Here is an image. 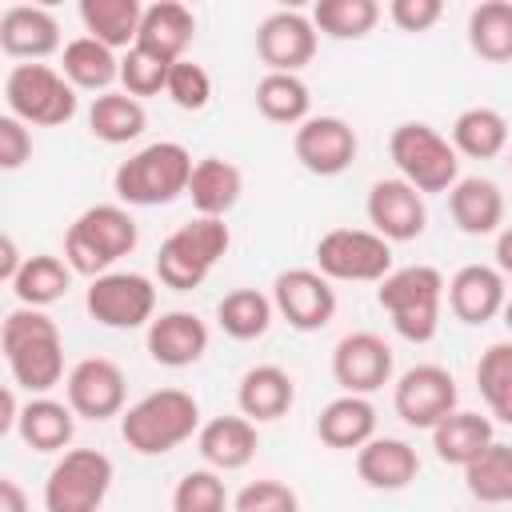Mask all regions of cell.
<instances>
[{"label":"cell","mask_w":512,"mask_h":512,"mask_svg":"<svg viewBox=\"0 0 512 512\" xmlns=\"http://www.w3.org/2000/svg\"><path fill=\"white\" fill-rule=\"evenodd\" d=\"M468 44L480 60H512V0H484L468 12Z\"/></svg>","instance_id":"obj_36"},{"label":"cell","mask_w":512,"mask_h":512,"mask_svg":"<svg viewBox=\"0 0 512 512\" xmlns=\"http://www.w3.org/2000/svg\"><path fill=\"white\" fill-rule=\"evenodd\" d=\"M24 260H28V256H20L16 240H12V236H0V280H4V284H12V280L20 276Z\"/></svg>","instance_id":"obj_48"},{"label":"cell","mask_w":512,"mask_h":512,"mask_svg":"<svg viewBox=\"0 0 512 512\" xmlns=\"http://www.w3.org/2000/svg\"><path fill=\"white\" fill-rule=\"evenodd\" d=\"M192 36H196V16H192V8H184L180 0H160V4H148V8H144L136 44L148 48L152 56L176 64V60H184V48L192 44Z\"/></svg>","instance_id":"obj_26"},{"label":"cell","mask_w":512,"mask_h":512,"mask_svg":"<svg viewBox=\"0 0 512 512\" xmlns=\"http://www.w3.org/2000/svg\"><path fill=\"white\" fill-rule=\"evenodd\" d=\"M200 432V404L184 388H160L140 396L120 416V436L140 456H164Z\"/></svg>","instance_id":"obj_2"},{"label":"cell","mask_w":512,"mask_h":512,"mask_svg":"<svg viewBox=\"0 0 512 512\" xmlns=\"http://www.w3.org/2000/svg\"><path fill=\"white\" fill-rule=\"evenodd\" d=\"M64 392H68V408L84 420H108V416H124V396H128V380L120 372L116 360L108 356H88L80 364H72L68 380H64Z\"/></svg>","instance_id":"obj_14"},{"label":"cell","mask_w":512,"mask_h":512,"mask_svg":"<svg viewBox=\"0 0 512 512\" xmlns=\"http://www.w3.org/2000/svg\"><path fill=\"white\" fill-rule=\"evenodd\" d=\"M0 512H28V496L12 476L0 480Z\"/></svg>","instance_id":"obj_50"},{"label":"cell","mask_w":512,"mask_h":512,"mask_svg":"<svg viewBox=\"0 0 512 512\" xmlns=\"http://www.w3.org/2000/svg\"><path fill=\"white\" fill-rule=\"evenodd\" d=\"M28 156H32V132H28V124L16 120L12 112H4L0 116V168L4 172H16V168L28 164Z\"/></svg>","instance_id":"obj_46"},{"label":"cell","mask_w":512,"mask_h":512,"mask_svg":"<svg viewBox=\"0 0 512 512\" xmlns=\"http://www.w3.org/2000/svg\"><path fill=\"white\" fill-rule=\"evenodd\" d=\"M316 436L328 444V448H340V452H360L372 436H376V408L368 396H348L340 392L336 400L324 404V412L316 416Z\"/></svg>","instance_id":"obj_27"},{"label":"cell","mask_w":512,"mask_h":512,"mask_svg":"<svg viewBox=\"0 0 512 512\" xmlns=\"http://www.w3.org/2000/svg\"><path fill=\"white\" fill-rule=\"evenodd\" d=\"M456 380L440 364H416L408 368L392 388V408L408 428H436L444 416L456 412Z\"/></svg>","instance_id":"obj_12"},{"label":"cell","mask_w":512,"mask_h":512,"mask_svg":"<svg viewBox=\"0 0 512 512\" xmlns=\"http://www.w3.org/2000/svg\"><path fill=\"white\" fill-rule=\"evenodd\" d=\"M272 304L296 332H320L336 316V288L316 268H288L272 280Z\"/></svg>","instance_id":"obj_13"},{"label":"cell","mask_w":512,"mask_h":512,"mask_svg":"<svg viewBox=\"0 0 512 512\" xmlns=\"http://www.w3.org/2000/svg\"><path fill=\"white\" fill-rule=\"evenodd\" d=\"M168 72H172V64L160 60V56H152V52L140 48V44L120 56V84H124V92L136 96V100L164 92V88H168Z\"/></svg>","instance_id":"obj_43"},{"label":"cell","mask_w":512,"mask_h":512,"mask_svg":"<svg viewBox=\"0 0 512 512\" xmlns=\"http://www.w3.org/2000/svg\"><path fill=\"white\" fill-rule=\"evenodd\" d=\"M388 156H392L400 180H408L420 196L424 192H452V184L460 180V152L452 148L448 136H440L424 120L396 124L388 136Z\"/></svg>","instance_id":"obj_7"},{"label":"cell","mask_w":512,"mask_h":512,"mask_svg":"<svg viewBox=\"0 0 512 512\" xmlns=\"http://www.w3.org/2000/svg\"><path fill=\"white\" fill-rule=\"evenodd\" d=\"M508 164H512V160H508Z\"/></svg>","instance_id":"obj_53"},{"label":"cell","mask_w":512,"mask_h":512,"mask_svg":"<svg viewBox=\"0 0 512 512\" xmlns=\"http://www.w3.org/2000/svg\"><path fill=\"white\" fill-rule=\"evenodd\" d=\"M168 100L176 104V108H184V112H200V108H208V100H212V76L204 72V64H196V60H176L172 64V72H168Z\"/></svg>","instance_id":"obj_44"},{"label":"cell","mask_w":512,"mask_h":512,"mask_svg":"<svg viewBox=\"0 0 512 512\" xmlns=\"http://www.w3.org/2000/svg\"><path fill=\"white\" fill-rule=\"evenodd\" d=\"M208 352V324L196 312H160L148 324V356L164 368H188Z\"/></svg>","instance_id":"obj_21"},{"label":"cell","mask_w":512,"mask_h":512,"mask_svg":"<svg viewBox=\"0 0 512 512\" xmlns=\"http://www.w3.org/2000/svg\"><path fill=\"white\" fill-rule=\"evenodd\" d=\"M4 104L24 124L56 128L76 116V88L52 64H12L4 76Z\"/></svg>","instance_id":"obj_8"},{"label":"cell","mask_w":512,"mask_h":512,"mask_svg":"<svg viewBox=\"0 0 512 512\" xmlns=\"http://www.w3.org/2000/svg\"><path fill=\"white\" fill-rule=\"evenodd\" d=\"M16 432L32 452H64L72 444V432H76V412L64 400L32 396L20 412Z\"/></svg>","instance_id":"obj_30"},{"label":"cell","mask_w":512,"mask_h":512,"mask_svg":"<svg viewBox=\"0 0 512 512\" xmlns=\"http://www.w3.org/2000/svg\"><path fill=\"white\" fill-rule=\"evenodd\" d=\"M316 24L312 16L296 8L268 12L256 28V56L268 64V72H300L316 56Z\"/></svg>","instance_id":"obj_17"},{"label":"cell","mask_w":512,"mask_h":512,"mask_svg":"<svg viewBox=\"0 0 512 512\" xmlns=\"http://www.w3.org/2000/svg\"><path fill=\"white\" fill-rule=\"evenodd\" d=\"M496 268H500L504 276H512V224H504V228L496 232Z\"/></svg>","instance_id":"obj_51"},{"label":"cell","mask_w":512,"mask_h":512,"mask_svg":"<svg viewBox=\"0 0 512 512\" xmlns=\"http://www.w3.org/2000/svg\"><path fill=\"white\" fill-rule=\"evenodd\" d=\"M464 484L476 500L484 504H504L512 500V444H492L484 448L468 468H464Z\"/></svg>","instance_id":"obj_41"},{"label":"cell","mask_w":512,"mask_h":512,"mask_svg":"<svg viewBox=\"0 0 512 512\" xmlns=\"http://www.w3.org/2000/svg\"><path fill=\"white\" fill-rule=\"evenodd\" d=\"M84 308L104 328H144L156 320V284L144 272H104L88 284Z\"/></svg>","instance_id":"obj_11"},{"label":"cell","mask_w":512,"mask_h":512,"mask_svg":"<svg viewBox=\"0 0 512 512\" xmlns=\"http://www.w3.org/2000/svg\"><path fill=\"white\" fill-rule=\"evenodd\" d=\"M292 400H296V380L280 364H256L240 376L236 404H240V416H248L252 424L280 420L292 408Z\"/></svg>","instance_id":"obj_25"},{"label":"cell","mask_w":512,"mask_h":512,"mask_svg":"<svg viewBox=\"0 0 512 512\" xmlns=\"http://www.w3.org/2000/svg\"><path fill=\"white\" fill-rule=\"evenodd\" d=\"M316 272L328 280L380 284L392 272V244L372 228H332L316 240Z\"/></svg>","instance_id":"obj_10"},{"label":"cell","mask_w":512,"mask_h":512,"mask_svg":"<svg viewBox=\"0 0 512 512\" xmlns=\"http://www.w3.org/2000/svg\"><path fill=\"white\" fill-rule=\"evenodd\" d=\"M356 148H360V140H356L352 124L340 116H308L292 132V152H296L300 168H308L312 176H340L344 168H352Z\"/></svg>","instance_id":"obj_16"},{"label":"cell","mask_w":512,"mask_h":512,"mask_svg":"<svg viewBox=\"0 0 512 512\" xmlns=\"http://www.w3.org/2000/svg\"><path fill=\"white\" fill-rule=\"evenodd\" d=\"M68 284H72L68 260H60L52 252H36V256L24 260L20 276L12 280V292L24 308H48L68 292Z\"/></svg>","instance_id":"obj_35"},{"label":"cell","mask_w":512,"mask_h":512,"mask_svg":"<svg viewBox=\"0 0 512 512\" xmlns=\"http://www.w3.org/2000/svg\"><path fill=\"white\" fill-rule=\"evenodd\" d=\"M80 20H84V36L116 48H136L140 36V20L144 8L140 0H80Z\"/></svg>","instance_id":"obj_31"},{"label":"cell","mask_w":512,"mask_h":512,"mask_svg":"<svg viewBox=\"0 0 512 512\" xmlns=\"http://www.w3.org/2000/svg\"><path fill=\"white\" fill-rule=\"evenodd\" d=\"M60 72L68 76L72 88H88V92H100L120 80V60L108 44L92 40V36H76L64 44V56H60Z\"/></svg>","instance_id":"obj_32"},{"label":"cell","mask_w":512,"mask_h":512,"mask_svg":"<svg viewBox=\"0 0 512 512\" xmlns=\"http://www.w3.org/2000/svg\"><path fill=\"white\" fill-rule=\"evenodd\" d=\"M148 128V112L128 92H104L88 108V132L104 144H132Z\"/></svg>","instance_id":"obj_33"},{"label":"cell","mask_w":512,"mask_h":512,"mask_svg":"<svg viewBox=\"0 0 512 512\" xmlns=\"http://www.w3.org/2000/svg\"><path fill=\"white\" fill-rule=\"evenodd\" d=\"M440 16H444V4L440 0H392L388 4V20L400 32H428Z\"/></svg>","instance_id":"obj_47"},{"label":"cell","mask_w":512,"mask_h":512,"mask_svg":"<svg viewBox=\"0 0 512 512\" xmlns=\"http://www.w3.org/2000/svg\"><path fill=\"white\" fill-rule=\"evenodd\" d=\"M140 240V228L128 208L120 204H92L84 208L64 232V260L80 276H104L120 256H128Z\"/></svg>","instance_id":"obj_4"},{"label":"cell","mask_w":512,"mask_h":512,"mask_svg":"<svg viewBox=\"0 0 512 512\" xmlns=\"http://www.w3.org/2000/svg\"><path fill=\"white\" fill-rule=\"evenodd\" d=\"M368 224L372 232H380L388 244H404V240H416L428 224V208H424V196L400 180V176H384L368 188Z\"/></svg>","instance_id":"obj_18"},{"label":"cell","mask_w":512,"mask_h":512,"mask_svg":"<svg viewBox=\"0 0 512 512\" xmlns=\"http://www.w3.org/2000/svg\"><path fill=\"white\" fill-rule=\"evenodd\" d=\"M452 148L460 156H472V160H492L508 148V120L484 104L464 108L452 120Z\"/></svg>","instance_id":"obj_34"},{"label":"cell","mask_w":512,"mask_h":512,"mask_svg":"<svg viewBox=\"0 0 512 512\" xmlns=\"http://www.w3.org/2000/svg\"><path fill=\"white\" fill-rule=\"evenodd\" d=\"M0 348H4V360H8V372H12V384L32 392V396H44L60 384L64 376V340H60V328L48 312L40 308H16L8 312L4 320V332H0Z\"/></svg>","instance_id":"obj_1"},{"label":"cell","mask_w":512,"mask_h":512,"mask_svg":"<svg viewBox=\"0 0 512 512\" xmlns=\"http://www.w3.org/2000/svg\"><path fill=\"white\" fill-rule=\"evenodd\" d=\"M256 424L248 416H212L208 424H200L196 432V448L204 456L208 468L216 472H236L256 456Z\"/></svg>","instance_id":"obj_24"},{"label":"cell","mask_w":512,"mask_h":512,"mask_svg":"<svg viewBox=\"0 0 512 512\" xmlns=\"http://www.w3.org/2000/svg\"><path fill=\"white\" fill-rule=\"evenodd\" d=\"M504 272L492 264H464L448 280V308L460 324H488L504 312Z\"/></svg>","instance_id":"obj_20"},{"label":"cell","mask_w":512,"mask_h":512,"mask_svg":"<svg viewBox=\"0 0 512 512\" xmlns=\"http://www.w3.org/2000/svg\"><path fill=\"white\" fill-rule=\"evenodd\" d=\"M272 312H276L272 296H264V292H256V288H232V292H224V300L216 304V324H220V332L232 336V340H256V336L268 332Z\"/></svg>","instance_id":"obj_38"},{"label":"cell","mask_w":512,"mask_h":512,"mask_svg":"<svg viewBox=\"0 0 512 512\" xmlns=\"http://www.w3.org/2000/svg\"><path fill=\"white\" fill-rule=\"evenodd\" d=\"M256 108L272 124H296L300 128L308 120L312 96H308V84L296 72H264L260 84H256Z\"/></svg>","instance_id":"obj_37"},{"label":"cell","mask_w":512,"mask_h":512,"mask_svg":"<svg viewBox=\"0 0 512 512\" xmlns=\"http://www.w3.org/2000/svg\"><path fill=\"white\" fill-rule=\"evenodd\" d=\"M112 460L96 448H68L44 480V512H100L112 488Z\"/></svg>","instance_id":"obj_9"},{"label":"cell","mask_w":512,"mask_h":512,"mask_svg":"<svg viewBox=\"0 0 512 512\" xmlns=\"http://www.w3.org/2000/svg\"><path fill=\"white\" fill-rule=\"evenodd\" d=\"M0 48L20 64H40L60 48V24L40 4H12L0 16Z\"/></svg>","instance_id":"obj_19"},{"label":"cell","mask_w":512,"mask_h":512,"mask_svg":"<svg viewBox=\"0 0 512 512\" xmlns=\"http://www.w3.org/2000/svg\"><path fill=\"white\" fill-rule=\"evenodd\" d=\"M232 512H300V500L280 480H252L236 492Z\"/></svg>","instance_id":"obj_45"},{"label":"cell","mask_w":512,"mask_h":512,"mask_svg":"<svg viewBox=\"0 0 512 512\" xmlns=\"http://www.w3.org/2000/svg\"><path fill=\"white\" fill-rule=\"evenodd\" d=\"M240 192H244V176H240V168H236L232 160H224V156H204V160H196L192 180H188V196H192L196 216H216V220H224V212L236 208Z\"/></svg>","instance_id":"obj_28"},{"label":"cell","mask_w":512,"mask_h":512,"mask_svg":"<svg viewBox=\"0 0 512 512\" xmlns=\"http://www.w3.org/2000/svg\"><path fill=\"white\" fill-rule=\"evenodd\" d=\"M332 380L348 396H372L392 380V348L376 332H348L332 348Z\"/></svg>","instance_id":"obj_15"},{"label":"cell","mask_w":512,"mask_h":512,"mask_svg":"<svg viewBox=\"0 0 512 512\" xmlns=\"http://www.w3.org/2000/svg\"><path fill=\"white\" fill-rule=\"evenodd\" d=\"M448 212H452L460 232L492 236L504 224V192L488 176H460L448 192Z\"/></svg>","instance_id":"obj_23"},{"label":"cell","mask_w":512,"mask_h":512,"mask_svg":"<svg viewBox=\"0 0 512 512\" xmlns=\"http://www.w3.org/2000/svg\"><path fill=\"white\" fill-rule=\"evenodd\" d=\"M228 508V488L216 468H192L180 476L172 492V512H224Z\"/></svg>","instance_id":"obj_42"},{"label":"cell","mask_w":512,"mask_h":512,"mask_svg":"<svg viewBox=\"0 0 512 512\" xmlns=\"http://www.w3.org/2000/svg\"><path fill=\"white\" fill-rule=\"evenodd\" d=\"M500 316H504V324H508V332H512V300L504 304V312H500Z\"/></svg>","instance_id":"obj_52"},{"label":"cell","mask_w":512,"mask_h":512,"mask_svg":"<svg viewBox=\"0 0 512 512\" xmlns=\"http://www.w3.org/2000/svg\"><path fill=\"white\" fill-rule=\"evenodd\" d=\"M380 20V4L376 0H320L312 8V24L316 32L332 36V40H364Z\"/></svg>","instance_id":"obj_40"},{"label":"cell","mask_w":512,"mask_h":512,"mask_svg":"<svg viewBox=\"0 0 512 512\" xmlns=\"http://www.w3.org/2000/svg\"><path fill=\"white\" fill-rule=\"evenodd\" d=\"M356 472L368 488L376 492H400L416 480L420 472V456L408 440L396 436H372L360 452H356Z\"/></svg>","instance_id":"obj_22"},{"label":"cell","mask_w":512,"mask_h":512,"mask_svg":"<svg viewBox=\"0 0 512 512\" xmlns=\"http://www.w3.org/2000/svg\"><path fill=\"white\" fill-rule=\"evenodd\" d=\"M232 232L224 220L216 216H196L188 224H180L156 252V276L164 288L172 292H192L208 280V272L220 264V256L228 252Z\"/></svg>","instance_id":"obj_6"},{"label":"cell","mask_w":512,"mask_h":512,"mask_svg":"<svg viewBox=\"0 0 512 512\" xmlns=\"http://www.w3.org/2000/svg\"><path fill=\"white\" fill-rule=\"evenodd\" d=\"M476 388L500 424H512V340L488 344L476 360Z\"/></svg>","instance_id":"obj_39"},{"label":"cell","mask_w":512,"mask_h":512,"mask_svg":"<svg viewBox=\"0 0 512 512\" xmlns=\"http://www.w3.org/2000/svg\"><path fill=\"white\" fill-rule=\"evenodd\" d=\"M444 296H448V284L432 264L392 268L376 288V304L392 316V328L412 344H428L440 332Z\"/></svg>","instance_id":"obj_3"},{"label":"cell","mask_w":512,"mask_h":512,"mask_svg":"<svg viewBox=\"0 0 512 512\" xmlns=\"http://www.w3.org/2000/svg\"><path fill=\"white\" fill-rule=\"evenodd\" d=\"M496 436H492V420L480 416V412H464L456 408L452 416H444L436 428H432V448L444 464H456V468H468L484 448H492Z\"/></svg>","instance_id":"obj_29"},{"label":"cell","mask_w":512,"mask_h":512,"mask_svg":"<svg viewBox=\"0 0 512 512\" xmlns=\"http://www.w3.org/2000/svg\"><path fill=\"white\" fill-rule=\"evenodd\" d=\"M192 156L184 144L176 140H156L144 144L140 152H132L116 176L112 188L124 204H140V208H156V204H172L176 196H188V180H192Z\"/></svg>","instance_id":"obj_5"},{"label":"cell","mask_w":512,"mask_h":512,"mask_svg":"<svg viewBox=\"0 0 512 512\" xmlns=\"http://www.w3.org/2000/svg\"><path fill=\"white\" fill-rule=\"evenodd\" d=\"M20 412H24V404L16 400V384H8V388H4V396H0V432H4V436H8V432H16Z\"/></svg>","instance_id":"obj_49"}]
</instances>
